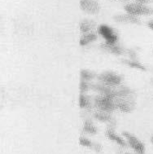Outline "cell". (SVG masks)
<instances>
[{"mask_svg":"<svg viewBox=\"0 0 153 154\" xmlns=\"http://www.w3.org/2000/svg\"><path fill=\"white\" fill-rule=\"evenodd\" d=\"M95 105L99 111L103 112H112V110L116 109V103H115V97L110 95H100L95 97Z\"/></svg>","mask_w":153,"mask_h":154,"instance_id":"6da1fadb","label":"cell"},{"mask_svg":"<svg viewBox=\"0 0 153 154\" xmlns=\"http://www.w3.org/2000/svg\"><path fill=\"white\" fill-rule=\"evenodd\" d=\"M98 79L100 83L112 87H118L122 82L121 77L112 71H105L101 73L98 76Z\"/></svg>","mask_w":153,"mask_h":154,"instance_id":"7a4b0ae2","label":"cell"},{"mask_svg":"<svg viewBox=\"0 0 153 154\" xmlns=\"http://www.w3.org/2000/svg\"><path fill=\"white\" fill-rule=\"evenodd\" d=\"M125 11L134 16H148L153 13V9L142 3H130L125 6Z\"/></svg>","mask_w":153,"mask_h":154,"instance_id":"3957f363","label":"cell"},{"mask_svg":"<svg viewBox=\"0 0 153 154\" xmlns=\"http://www.w3.org/2000/svg\"><path fill=\"white\" fill-rule=\"evenodd\" d=\"M116 108L123 112H130L134 109V102L132 98V95L117 96L115 97Z\"/></svg>","mask_w":153,"mask_h":154,"instance_id":"277c9868","label":"cell"},{"mask_svg":"<svg viewBox=\"0 0 153 154\" xmlns=\"http://www.w3.org/2000/svg\"><path fill=\"white\" fill-rule=\"evenodd\" d=\"M98 32L103 37L105 40V43L107 44H117L118 37L115 31L107 25H101L99 29Z\"/></svg>","mask_w":153,"mask_h":154,"instance_id":"5b68a950","label":"cell"},{"mask_svg":"<svg viewBox=\"0 0 153 154\" xmlns=\"http://www.w3.org/2000/svg\"><path fill=\"white\" fill-rule=\"evenodd\" d=\"M123 135L125 136L127 140L128 143L130 144L132 149L136 152L138 154H144L145 153V146L144 144L140 141V140L136 138L134 135L131 134L130 133L128 132H124Z\"/></svg>","mask_w":153,"mask_h":154,"instance_id":"8992f818","label":"cell"},{"mask_svg":"<svg viewBox=\"0 0 153 154\" xmlns=\"http://www.w3.org/2000/svg\"><path fill=\"white\" fill-rule=\"evenodd\" d=\"M80 5L81 8L87 13L95 14L99 11V5L95 0H81Z\"/></svg>","mask_w":153,"mask_h":154,"instance_id":"52a82bcc","label":"cell"},{"mask_svg":"<svg viewBox=\"0 0 153 154\" xmlns=\"http://www.w3.org/2000/svg\"><path fill=\"white\" fill-rule=\"evenodd\" d=\"M115 20H117L118 22L127 23V24H139V20L135 16L131 14H122L117 15L114 17Z\"/></svg>","mask_w":153,"mask_h":154,"instance_id":"ba28073f","label":"cell"},{"mask_svg":"<svg viewBox=\"0 0 153 154\" xmlns=\"http://www.w3.org/2000/svg\"><path fill=\"white\" fill-rule=\"evenodd\" d=\"M102 48L103 50L109 51V53L113 54V55H117V56H119V55H121L123 53V48L117 44H107V43H104V44H102Z\"/></svg>","mask_w":153,"mask_h":154,"instance_id":"9c48e42d","label":"cell"},{"mask_svg":"<svg viewBox=\"0 0 153 154\" xmlns=\"http://www.w3.org/2000/svg\"><path fill=\"white\" fill-rule=\"evenodd\" d=\"M97 39V35L93 33V32H90V33H86L81 37L79 41V43L81 46H86V45L91 43Z\"/></svg>","mask_w":153,"mask_h":154,"instance_id":"30bf717a","label":"cell"},{"mask_svg":"<svg viewBox=\"0 0 153 154\" xmlns=\"http://www.w3.org/2000/svg\"><path fill=\"white\" fill-rule=\"evenodd\" d=\"M95 23L91 20H83L80 23V29L82 33L86 34V33H90L91 32L92 29L95 28Z\"/></svg>","mask_w":153,"mask_h":154,"instance_id":"8fae6325","label":"cell"},{"mask_svg":"<svg viewBox=\"0 0 153 154\" xmlns=\"http://www.w3.org/2000/svg\"><path fill=\"white\" fill-rule=\"evenodd\" d=\"M123 62L125 63V65H127V66L132 68V69L141 70V71L146 70V68L144 67V65H142L141 63H139V61H137L135 60H124Z\"/></svg>","mask_w":153,"mask_h":154,"instance_id":"7c38bea8","label":"cell"},{"mask_svg":"<svg viewBox=\"0 0 153 154\" xmlns=\"http://www.w3.org/2000/svg\"><path fill=\"white\" fill-rule=\"evenodd\" d=\"M106 134H107V136H108L110 140H112V141H114V142L117 143L118 144H120V145L124 146V147L126 146V143L122 140V138H121L120 136H118L117 134H115L112 130H108Z\"/></svg>","mask_w":153,"mask_h":154,"instance_id":"4fadbf2b","label":"cell"},{"mask_svg":"<svg viewBox=\"0 0 153 154\" xmlns=\"http://www.w3.org/2000/svg\"><path fill=\"white\" fill-rule=\"evenodd\" d=\"M96 77L95 72L90 71V70L83 69L81 71V81H90L92 79H94Z\"/></svg>","mask_w":153,"mask_h":154,"instance_id":"5bb4252c","label":"cell"},{"mask_svg":"<svg viewBox=\"0 0 153 154\" xmlns=\"http://www.w3.org/2000/svg\"><path fill=\"white\" fill-rule=\"evenodd\" d=\"M79 105H80L81 109H86V108L90 105V100L89 97L85 95V94H83V93H81V95H80Z\"/></svg>","mask_w":153,"mask_h":154,"instance_id":"9a60e30c","label":"cell"},{"mask_svg":"<svg viewBox=\"0 0 153 154\" xmlns=\"http://www.w3.org/2000/svg\"><path fill=\"white\" fill-rule=\"evenodd\" d=\"M96 119L100 122H109L111 120V116L109 114V112H103V111H99L95 114Z\"/></svg>","mask_w":153,"mask_h":154,"instance_id":"2e32d148","label":"cell"},{"mask_svg":"<svg viewBox=\"0 0 153 154\" xmlns=\"http://www.w3.org/2000/svg\"><path fill=\"white\" fill-rule=\"evenodd\" d=\"M83 130L87 133H90V134H95L97 132V129L95 128L94 125L92 124L91 122L90 121H86L85 124H84Z\"/></svg>","mask_w":153,"mask_h":154,"instance_id":"e0dca14e","label":"cell"},{"mask_svg":"<svg viewBox=\"0 0 153 154\" xmlns=\"http://www.w3.org/2000/svg\"><path fill=\"white\" fill-rule=\"evenodd\" d=\"M90 87V84H88V82L86 81H81V84H80V91H81V93L85 94L86 91H87L89 88Z\"/></svg>","mask_w":153,"mask_h":154,"instance_id":"ac0fdd59","label":"cell"},{"mask_svg":"<svg viewBox=\"0 0 153 154\" xmlns=\"http://www.w3.org/2000/svg\"><path fill=\"white\" fill-rule=\"evenodd\" d=\"M80 144L82 146H85V147H88V148L92 147V145H93L90 140H86L85 138H81V139H80Z\"/></svg>","mask_w":153,"mask_h":154,"instance_id":"d6986e66","label":"cell"},{"mask_svg":"<svg viewBox=\"0 0 153 154\" xmlns=\"http://www.w3.org/2000/svg\"><path fill=\"white\" fill-rule=\"evenodd\" d=\"M134 1H136L137 3H139L146 4V3H148V1H149V0H134Z\"/></svg>","mask_w":153,"mask_h":154,"instance_id":"ffe728a7","label":"cell"},{"mask_svg":"<svg viewBox=\"0 0 153 154\" xmlns=\"http://www.w3.org/2000/svg\"><path fill=\"white\" fill-rule=\"evenodd\" d=\"M148 26L151 29V30H153V20H150V21L148 23Z\"/></svg>","mask_w":153,"mask_h":154,"instance_id":"44dd1931","label":"cell"},{"mask_svg":"<svg viewBox=\"0 0 153 154\" xmlns=\"http://www.w3.org/2000/svg\"><path fill=\"white\" fill-rule=\"evenodd\" d=\"M151 143H153V135H152V137H151Z\"/></svg>","mask_w":153,"mask_h":154,"instance_id":"7402d4cb","label":"cell"},{"mask_svg":"<svg viewBox=\"0 0 153 154\" xmlns=\"http://www.w3.org/2000/svg\"><path fill=\"white\" fill-rule=\"evenodd\" d=\"M126 154H128V153H126Z\"/></svg>","mask_w":153,"mask_h":154,"instance_id":"603a6c76","label":"cell"}]
</instances>
